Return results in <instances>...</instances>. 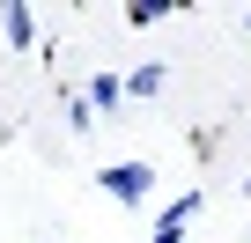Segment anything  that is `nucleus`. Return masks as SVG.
Wrapping results in <instances>:
<instances>
[{"label": "nucleus", "mask_w": 251, "mask_h": 243, "mask_svg": "<svg viewBox=\"0 0 251 243\" xmlns=\"http://www.w3.org/2000/svg\"><path fill=\"white\" fill-rule=\"evenodd\" d=\"M103 192H111L118 206H148V192H155V170H148V162H111V170H103Z\"/></svg>", "instance_id": "1"}, {"label": "nucleus", "mask_w": 251, "mask_h": 243, "mask_svg": "<svg viewBox=\"0 0 251 243\" xmlns=\"http://www.w3.org/2000/svg\"><path fill=\"white\" fill-rule=\"evenodd\" d=\"M192 214H200V192H177V199H170V214H163V221L148 228V243H185Z\"/></svg>", "instance_id": "2"}, {"label": "nucleus", "mask_w": 251, "mask_h": 243, "mask_svg": "<svg viewBox=\"0 0 251 243\" xmlns=\"http://www.w3.org/2000/svg\"><path fill=\"white\" fill-rule=\"evenodd\" d=\"M0 30H8V44H15V52H30V44H37V15L23 8V0H8V8H0Z\"/></svg>", "instance_id": "3"}, {"label": "nucleus", "mask_w": 251, "mask_h": 243, "mask_svg": "<svg viewBox=\"0 0 251 243\" xmlns=\"http://www.w3.org/2000/svg\"><path fill=\"white\" fill-rule=\"evenodd\" d=\"M118 96H126V74H96V81L81 88V103H89V110H118Z\"/></svg>", "instance_id": "4"}, {"label": "nucleus", "mask_w": 251, "mask_h": 243, "mask_svg": "<svg viewBox=\"0 0 251 243\" xmlns=\"http://www.w3.org/2000/svg\"><path fill=\"white\" fill-rule=\"evenodd\" d=\"M163 81H170V74H163V66L148 59V66H133V74H126V96H155Z\"/></svg>", "instance_id": "5"}, {"label": "nucleus", "mask_w": 251, "mask_h": 243, "mask_svg": "<svg viewBox=\"0 0 251 243\" xmlns=\"http://www.w3.org/2000/svg\"><path fill=\"white\" fill-rule=\"evenodd\" d=\"M244 15H251V8H244Z\"/></svg>", "instance_id": "6"}]
</instances>
